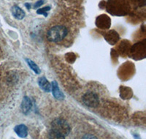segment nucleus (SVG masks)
Instances as JSON below:
<instances>
[{"mask_svg": "<svg viewBox=\"0 0 146 139\" xmlns=\"http://www.w3.org/2000/svg\"><path fill=\"white\" fill-rule=\"evenodd\" d=\"M68 31L67 29L62 25H57L51 27L47 32V38L50 42L58 43L66 37Z\"/></svg>", "mask_w": 146, "mask_h": 139, "instance_id": "1", "label": "nucleus"}, {"mask_svg": "<svg viewBox=\"0 0 146 139\" xmlns=\"http://www.w3.org/2000/svg\"><path fill=\"white\" fill-rule=\"evenodd\" d=\"M51 130L58 132L64 137L70 134L71 128L69 124L62 119H55L51 123Z\"/></svg>", "mask_w": 146, "mask_h": 139, "instance_id": "2", "label": "nucleus"}, {"mask_svg": "<svg viewBox=\"0 0 146 139\" xmlns=\"http://www.w3.org/2000/svg\"><path fill=\"white\" fill-rule=\"evenodd\" d=\"M83 102L85 105L88 107L91 108H95L98 106L100 103L98 96L95 93L93 92H87L83 96Z\"/></svg>", "mask_w": 146, "mask_h": 139, "instance_id": "3", "label": "nucleus"}, {"mask_svg": "<svg viewBox=\"0 0 146 139\" xmlns=\"http://www.w3.org/2000/svg\"><path fill=\"white\" fill-rule=\"evenodd\" d=\"M51 91L53 92V95L57 100H63L64 98L63 93L60 90L58 85L56 81H53L51 84Z\"/></svg>", "mask_w": 146, "mask_h": 139, "instance_id": "4", "label": "nucleus"}, {"mask_svg": "<svg viewBox=\"0 0 146 139\" xmlns=\"http://www.w3.org/2000/svg\"><path fill=\"white\" fill-rule=\"evenodd\" d=\"M11 12L14 18L18 20H21L25 17V12L17 5H14L12 7Z\"/></svg>", "mask_w": 146, "mask_h": 139, "instance_id": "5", "label": "nucleus"}, {"mask_svg": "<svg viewBox=\"0 0 146 139\" xmlns=\"http://www.w3.org/2000/svg\"><path fill=\"white\" fill-rule=\"evenodd\" d=\"M32 103L30 98H29L28 97H24L21 103L22 112L24 114H28L29 113L30 110H31V108H32Z\"/></svg>", "mask_w": 146, "mask_h": 139, "instance_id": "6", "label": "nucleus"}, {"mask_svg": "<svg viewBox=\"0 0 146 139\" xmlns=\"http://www.w3.org/2000/svg\"><path fill=\"white\" fill-rule=\"evenodd\" d=\"M14 130L20 138H26L28 136V128L24 124H19L16 126Z\"/></svg>", "mask_w": 146, "mask_h": 139, "instance_id": "7", "label": "nucleus"}, {"mask_svg": "<svg viewBox=\"0 0 146 139\" xmlns=\"http://www.w3.org/2000/svg\"><path fill=\"white\" fill-rule=\"evenodd\" d=\"M38 84L42 90H44L46 92H50L51 91V85L45 77H41V78H39Z\"/></svg>", "mask_w": 146, "mask_h": 139, "instance_id": "8", "label": "nucleus"}, {"mask_svg": "<svg viewBox=\"0 0 146 139\" xmlns=\"http://www.w3.org/2000/svg\"><path fill=\"white\" fill-rule=\"evenodd\" d=\"M27 63H28V65L30 67V68H31V69H32L35 73H36V74H39V73H40V68H39V67L37 66V65H36L33 61H32V60H30V59H27Z\"/></svg>", "mask_w": 146, "mask_h": 139, "instance_id": "9", "label": "nucleus"}, {"mask_svg": "<svg viewBox=\"0 0 146 139\" xmlns=\"http://www.w3.org/2000/svg\"><path fill=\"white\" fill-rule=\"evenodd\" d=\"M48 138L49 139H65L64 136L53 130H50V132H49Z\"/></svg>", "mask_w": 146, "mask_h": 139, "instance_id": "10", "label": "nucleus"}, {"mask_svg": "<svg viewBox=\"0 0 146 139\" xmlns=\"http://www.w3.org/2000/svg\"><path fill=\"white\" fill-rule=\"evenodd\" d=\"M50 10V6H46V7H42V8H40L39 9V10H37L36 13L39 14V15H44L45 17H47V15H48V12Z\"/></svg>", "mask_w": 146, "mask_h": 139, "instance_id": "11", "label": "nucleus"}, {"mask_svg": "<svg viewBox=\"0 0 146 139\" xmlns=\"http://www.w3.org/2000/svg\"><path fill=\"white\" fill-rule=\"evenodd\" d=\"M82 139H98L94 135L91 134H86L85 136H83Z\"/></svg>", "mask_w": 146, "mask_h": 139, "instance_id": "12", "label": "nucleus"}, {"mask_svg": "<svg viewBox=\"0 0 146 139\" xmlns=\"http://www.w3.org/2000/svg\"><path fill=\"white\" fill-rule=\"evenodd\" d=\"M44 0H40L38 2H36V3L35 4V6H34V8H37V7H40L41 5H42L44 4Z\"/></svg>", "mask_w": 146, "mask_h": 139, "instance_id": "13", "label": "nucleus"}, {"mask_svg": "<svg viewBox=\"0 0 146 139\" xmlns=\"http://www.w3.org/2000/svg\"><path fill=\"white\" fill-rule=\"evenodd\" d=\"M26 7H27V9H28V10H29V9H30V7H30V5H29V4H26Z\"/></svg>", "mask_w": 146, "mask_h": 139, "instance_id": "14", "label": "nucleus"}]
</instances>
